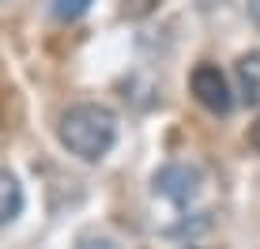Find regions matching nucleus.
<instances>
[{
    "label": "nucleus",
    "instance_id": "nucleus-2",
    "mask_svg": "<svg viewBox=\"0 0 260 249\" xmlns=\"http://www.w3.org/2000/svg\"><path fill=\"white\" fill-rule=\"evenodd\" d=\"M155 193L166 197L170 204H189L200 193V170L189 163H166L155 174Z\"/></svg>",
    "mask_w": 260,
    "mask_h": 249
},
{
    "label": "nucleus",
    "instance_id": "nucleus-3",
    "mask_svg": "<svg viewBox=\"0 0 260 249\" xmlns=\"http://www.w3.org/2000/svg\"><path fill=\"white\" fill-rule=\"evenodd\" d=\"M189 83H192V95L200 99V106H208L211 113H230V106H234L230 83H226V76H222L215 65H196Z\"/></svg>",
    "mask_w": 260,
    "mask_h": 249
},
{
    "label": "nucleus",
    "instance_id": "nucleus-1",
    "mask_svg": "<svg viewBox=\"0 0 260 249\" xmlns=\"http://www.w3.org/2000/svg\"><path fill=\"white\" fill-rule=\"evenodd\" d=\"M113 140H117V121L106 106L83 102V106H72L60 117V144L83 163H98L113 147Z\"/></svg>",
    "mask_w": 260,
    "mask_h": 249
},
{
    "label": "nucleus",
    "instance_id": "nucleus-10",
    "mask_svg": "<svg viewBox=\"0 0 260 249\" xmlns=\"http://www.w3.org/2000/svg\"><path fill=\"white\" fill-rule=\"evenodd\" d=\"M249 19L260 26V0H249Z\"/></svg>",
    "mask_w": 260,
    "mask_h": 249
},
{
    "label": "nucleus",
    "instance_id": "nucleus-6",
    "mask_svg": "<svg viewBox=\"0 0 260 249\" xmlns=\"http://www.w3.org/2000/svg\"><path fill=\"white\" fill-rule=\"evenodd\" d=\"M91 8V0H49V12L57 15V19H79V15Z\"/></svg>",
    "mask_w": 260,
    "mask_h": 249
},
{
    "label": "nucleus",
    "instance_id": "nucleus-8",
    "mask_svg": "<svg viewBox=\"0 0 260 249\" xmlns=\"http://www.w3.org/2000/svg\"><path fill=\"white\" fill-rule=\"evenodd\" d=\"M79 249H121V245L110 238H87V242H79Z\"/></svg>",
    "mask_w": 260,
    "mask_h": 249
},
{
    "label": "nucleus",
    "instance_id": "nucleus-4",
    "mask_svg": "<svg viewBox=\"0 0 260 249\" xmlns=\"http://www.w3.org/2000/svg\"><path fill=\"white\" fill-rule=\"evenodd\" d=\"M238 87L249 106H260V49L238 60Z\"/></svg>",
    "mask_w": 260,
    "mask_h": 249
},
{
    "label": "nucleus",
    "instance_id": "nucleus-9",
    "mask_svg": "<svg viewBox=\"0 0 260 249\" xmlns=\"http://www.w3.org/2000/svg\"><path fill=\"white\" fill-rule=\"evenodd\" d=\"M249 147H253V151H260V117L253 121V129H249Z\"/></svg>",
    "mask_w": 260,
    "mask_h": 249
},
{
    "label": "nucleus",
    "instance_id": "nucleus-5",
    "mask_svg": "<svg viewBox=\"0 0 260 249\" xmlns=\"http://www.w3.org/2000/svg\"><path fill=\"white\" fill-rule=\"evenodd\" d=\"M23 211V189L8 170H0V223H12Z\"/></svg>",
    "mask_w": 260,
    "mask_h": 249
},
{
    "label": "nucleus",
    "instance_id": "nucleus-7",
    "mask_svg": "<svg viewBox=\"0 0 260 249\" xmlns=\"http://www.w3.org/2000/svg\"><path fill=\"white\" fill-rule=\"evenodd\" d=\"M158 4H162V0H121V12L128 15V19H147Z\"/></svg>",
    "mask_w": 260,
    "mask_h": 249
}]
</instances>
